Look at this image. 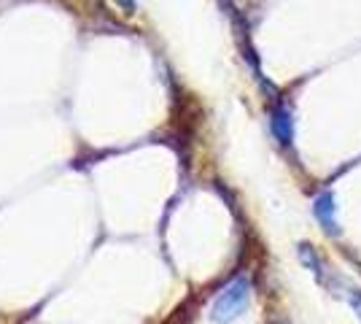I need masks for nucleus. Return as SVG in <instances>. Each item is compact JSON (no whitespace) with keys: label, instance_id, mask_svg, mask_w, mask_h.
<instances>
[{"label":"nucleus","instance_id":"obj_1","mask_svg":"<svg viewBox=\"0 0 361 324\" xmlns=\"http://www.w3.org/2000/svg\"><path fill=\"white\" fill-rule=\"evenodd\" d=\"M248 303H251V281L243 276L235 278L224 292L216 297V303H213L211 308V319L216 324L235 322L243 311L248 308Z\"/></svg>","mask_w":361,"mask_h":324},{"label":"nucleus","instance_id":"obj_2","mask_svg":"<svg viewBox=\"0 0 361 324\" xmlns=\"http://www.w3.org/2000/svg\"><path fill=\"white\" fill-rule=\"evenodd\" d=\"M313 214H316L321 227L329 232V235L340 232V224H337V200H334L331 192H321L316 200H313Z\"/></svg>","mask_w":361,"mask_h":324},{"label":"nucleus","instance_id":"obj_3","mask_svg":"<svg viewBox=\"0 0 361 324\" xmlns=\"http://www.w3.org/2000/svg\"><path fill=\"white\" fill-rule=\"evenodd\" d=\"M270 130L281 146H291V140H294V124H291V114L283 106L272 108Z\"/></svg>","mask_w":361,"mask_h":324},{"label":"nucleus","instance_id":"obj_4","mask_svg":"<svg viewBox=\"0 0 361 324\" xmlns=\"http://www.w3.org/2000/svg\"><path fill=\"white\" fill-rule=\"evenodd\" d=\"M300 260H302V265L321 281V284L326 281V265H324V260L318 257V251L310 246V244H300Z\"/></svg>","mask_w":361,"mask_h":324},{"label":"nucleus","instance_id":"obj_5","mask_svg":"<svg viewBox=\"0 0 361 324\" xmlns=\"http://www.w3.org/2000/svg\"><path fill=\"white\" fill-rule=\"evenodd\" d=\"M345 297H348V303H350V308H353V313H356V316L361 319V289H353V287H348Z\"/></svg>","mask_w":361,"mask_h":324},{"label":"nucleus","instance_id":"obj_6","mask_svg":"<svg viewBox=\"0 0 361 324\" xmlns=\"http://www.w3.org/2000/svg\"><path fill=\"white\" fill-rule=\"evenodd\" d=\"M121 3H124V6H127V8H133V6H135V3H133V0H121Z\"/></svg>","mask_w":361,"mask_h":324}]
</instances>
